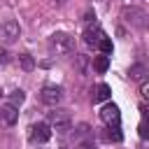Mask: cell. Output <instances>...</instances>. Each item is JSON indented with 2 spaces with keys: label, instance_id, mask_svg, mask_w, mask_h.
Wrapping results in <instances>:
<instances>
[{
  "label": "cell",
  "instance_id": "5",
  "mask_svg": "<svg viewBox=\"0 0 149 149\" xmlns=\"http://www.w3.org/2000/svg\"><path fill=\"white\" fill-rule=\"evenodd\" d=\"M19 35H21V26H19L16 21H5V23H0V42H2V44L16 42Z\"/></svg>",
  "mask_w": 149,
  "mask_h": 149
},
{
  "label": "cell",
  "instance_id": "15",
  "mask_svg": "<svg viewBox=\"0 0 149 149\" xmlns=\"http://www.w3.org/2000/svg\"><path fill=\"white\" fill-rule=\"evenodd\" d=\"M23 100H26V93H23V91H12V93H9V105L16 107V105H21Z\"/></svg>",
  "mask_w": 149,
  "mask_h": 149
},
{
  "label": "cell",
  "instance_id": "10",
  "mask_svg": "<svg viewBox=\"0 0 149 149\" xmlns=\"http://www.w3.org/2000/svg\"><path fill=\"white\" fill-rule=\"evenodd\" d=\"M149 74V68L147 65H142V63H135V65H130L128 68V77L133 79V81H144V77Z\"/></svg>",
  "mask_w": 149,
  "mask_h": 149
},
{
  "label": "cell",
  "instance_id": "7",
  "mask_svg": "<svg viewBox=\"0 0 149 149\" xmlns=\"http://www.w3.org/2000/svg\"><path fill=\"white\" fill-rule=\"evenodd\" d=\"M33 133H30V140L33 142H49V137H51V126L49 123H44V121H40V123H35L33 128H30Z\"/></svg>",
  "mask_w": 149,
  "mask_h": 149
},
{
  "label": "cell",
  "instance_id": "4",
  "mask_svg": "<svg viewBox=\"0 0 149 149\" xmlns=\"http://www.w3.org/2000/svg\"><path fill=\"white\" fill-rule=\"evenodd\" d=\"M100 119L107 128H119V121H121V112L114 102H107L102 109H100Z\"/></svg>",
  "mask_w": 149,
  "mask_h": 149
},
{
  "label": "cell",
  "instance_id": "17",
  "mask_svg": "<svg viewBox=\"0 0 149 149\" xmlns=\"http://www.w3.org/2000/svg\"><path fill=\"white\" fill-rule=\"evenodd\" d=\"M7 61H9V54H7L5 49H0V65H5Z\"/></svg>",
  "mask_w": 149,
  "mask_h": 149
},
{
  "label": "cell",
  "instance_id": "11",
  "mask_svg": "<svg viewBox=\"0 0 149 149\" xmlns=\"http://www.w3.org/2000/svg\"><path fill=\"white\" fill-rule=\"evenodd\" d=\"M140 112H142V121H140V128L137 130H140V137L142 140H149V109L142 107Z\"/></svg>",
  "mask_w": 149,
  "mask_h": 149
},
{
  "label": "cell",
  "instance_id": "21",
  "mask_svg": "<svg viewBox=\"0 0 149 149\" xmlns=\"http://www.w3.org/2000/svg\"><path fill=\"white\" fill-rule=\"evenodd\" d=\"M0 93H2V91H0Z\"/></svg>",
  "mask_w": 149,
  "mask_h": 149
},
{
  "label": "cell",
  "instance_id": "14",
  "mask_svg": "<svg viewBox=\"0 0 149 149\" xmlns=\"http://www.w3.org/2000/svg\"><path fill=\"white\" fill-rule=\"evenodd\" d=\"M19 63H21V68H23L26 72H30V70L35 68V61H33L30 54H21V56H19Z\"/></svg>",
  "mask_w": 149,
  "mask_h": 149
},
{
  "label": "cell",
  "instance_id": "20",
  "mask_svg": "<svg viewBox=\"0 0 149 149\" xmlns=\"http://www.w3.org/2000/svg\"><path fill=\"white\" fill-rule=\"evenodd\" d=\"M56 2H65V0H56Z\"/></svg>",
  "mask_w": 149,
  "mask_h": 149
},
{
  "label": "cell",
  "instance_id": "8",
  "mask_svg": "<svg viewBox=\"0 0 149 149\" xmlns=\"http://www.w3.org/2000/svg\"><path fill=\"white\" fill-rule=\"evenodd\" d=\"M16 119H19V112H16V107L14 105H2L0 107V123L2 126H14L16 123Z\"/></svg>",
  "mask_w": 149,
  "mask_h": 149
},
{
  "label": "cell",
  "instance_id": "16",
  "mask_svg": "<svg viewBox=\"0 0 149 149\" xmlns=\"http://www.w3.org/2000/svg\"><path fill=\"white\" fill-rule=\"evenodd\" d=\"M112 49H114V47H112V40H109V37H105V40L100 42V51L107 56V54H112Z\"/></svg>",
  "mask_w": 149,
  "mask_h": 149
},
{
  "label": "cell",
  "instance_id": "1",
  "mask_svg": "<svg viewBox=\"0 0 149 149\" xmlns=\"http://www.w3.org/2000/svg\"><path fill=\"white\" fill-rule=\"evenodd\" d=\"M47 44H49V51L54 56H70L74 51V40L68 33H54Z\"/></svg>",
  "mask_w": 149,
  "mask_h": 149
},
{
  "label": "cell",
  "instance_id": "9",
  "mask_svg": "<svg viewBox=\"0 0 149 149\" xmlns=\"http://www.w3.org/2000/svg\"><path fill=\"white\" fill-rule=\"evenodd\" d=\"M105 40V33L95 26V28H86L84 30V42L88 44V47H100V42Z\"/></svg>",
  "mask_w": 149,
  "mask_h": 149
},
{
  "label": "cell",
  "instance_id": "18",
  "mask_svg": "<svg viewBox=\"0 0 149 149\" xmlns=\"http://www.w3.org/2000/svg\"><path fill=\"white\" fill-rule=\"evenodd\" d=\"M77 149H95V144H93V142H81Z\"/></svg>",
  "mask_w": 149,
  "mask_h": 149
},
{
  "label": "cell",
  "instance_id": "3",
  "mask_svg": "<svg viewBox=\"0 0 149 149\" xmlns=\"http://www.w3.org/2000/svg\"><path fill=\"white\" fill-rule=\"evenodd\" d=\"M49 126L56 133H68L72 128V119L65 109H54V112H49Z\"/></svg>",
  "mask_w": 149,
  "mask_h": 149
},
{
  "label": "cell",
  "instance_id": "6",
  "mask_svg": "<svg viewBox=\"0 0 149 149\" xmlns=\"http://www.w3.org/2000/svg\"><path fill=\"white\" fill-rule=\"evenodd\" d=\"M40 100L49 107H56L61 100H63V88L61 86H44L42 93H40Z\"/></svg>",
  "mask_w": 149,
  "mask_h": 149
},
{
  "label": "cell",
  "instance_id": "2",
  "mask_svg": "<svg viewBox=\"0 0 149 149\" xmlns=\"http://www.w3.org/2000/svg\"><path fill=\"white\" fill-rule=\"evenodd\" d=\"M121 19H123V23H128L130 28H137V30H144L149 26V14L142 7H123Z\"/></svg>",
  "mask_w": 149,
  "mask_h": 149
},
{
  "label": "cell",
  "instance_id": "12",
  "mask_svg": "<svg viewBox=\"0 0 149 149\" xmlns=\"http://www.w3.org/2000/svg\"><path fill=\"white\" fill-rule=\"evenodd\" d=\"M102 100H109V86L107 84H98L95 93H93V102H102Z\"/></svg>",
  "mask_w": 149,
  "mask_h": 149
},
{
  "label": "cell",
  "instance_id": "19",
  "mask_svg": "<svg viewBox=\"0 0 149 149\" xmlns=\"http://www.w3.org/2000/svg\"><path fill=\"white\" fill-rule=\"evenodd\" d=\"M142 95L149 100V81H144V84H142Z\"/></svg>",
  "mask_w": 149,
  "mask_h": 149
},
{
  "label": "cell",
  "instance_id": "13",
  "mask_svg": "<svg viewBox=\"0 0 149 149\" xmlns=\"http://www.w3.org/2000/svg\"><path fill=\"white\" fill-rule=\"evenodd\" d=\"M93 68H95L98 72H105V70L109 68V58H107L105 54H102V56H95V58H93Z\"/></svg>",
  "mask_w": 149,
  "mask_h": 149
}]
</instances>
